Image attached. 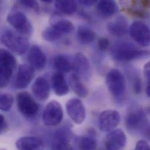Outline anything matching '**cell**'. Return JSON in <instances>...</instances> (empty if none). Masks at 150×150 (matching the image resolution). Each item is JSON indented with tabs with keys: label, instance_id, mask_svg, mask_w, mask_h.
I'll return each mask as SVG.
<instances>
[{
	"label": "cell",
	"instance_id": "obj_1",
	"mask_svg": "<svg viewBox=\"0 0 150 150\" xmlns=\"http://www.w3.org/2000/svg\"><path fill=\"white\" fill-rule=\"evenodd\" d=\"M127 130L133 135L141 136L150 140V123L142 109L129 112L125 118Z\"/></svg>",
	"mask_w": 150,
	"mask_h": 150
},
{
	"label": "cell",
	"instance_id": "obj_2",
	"mask_svg": "<svg viewBox=\"0 0 150 150\" xmlns=\"http://www.w3.org/2000/svg\"><path fill=\"white\" fill-rule=\"evenodd\" d=\"M110 53L113 58L119 62H130L149 55L147 52L139 49L132 42L126 40L115 43Z\"/></svg>",
	"mask_w": 150,
	"mask_h": 150
},
{
	"label": "cell",
	"instance_id": "obj_3",
	"mask_svg": "<svg viewBox=\"0 0 150 150\" xmlns=\"http://www.w3.org/2000/svg\"><path fill=\"white\" fill-rule=\"evenodd\" d=\"M1 41L10 51L17 55L25 54L29 47V42L26 36L11 29H6L2 32Z\"/></svg>",
	"mask_w": 150,
	"mask_h": 150
},
{
	"label": "cell",
	"instance_id": "obj_4",
	"mask_svg": "<svg viewBox=\"0 0 150 150\" xmlns=\"http://www.w3.org/2000/svg\"><path fill=\"white\" fill-rule=\"evenodd\" d=\"M16 68V60L13 54L7 50H0V87H6Z\"/></svg>",
	"mask_w": 150,
	"mask_h": 150
},
{
	"label": "cell",
	"instance_id": "obj_5",
	"mask_svg": "<svg viewBox=\"0 0 150 150\" xmlns=\"http://www.w3.org/2000/svg\"><path fill=\"white\" fill-rule=\"evenodd\" d=\"M106 83L108 89L117 100L123 98L126 89V79L122 72L117 69L111 70L106 75Z\"/></svg>",
	"mask_w": 150,
	"mask_h": 150
},
{
	"label": "cell",
	"instance_id": "obj_6",
	"mask_svg": "<svg viewBox=\"0 0 150 150\" xmlns=\"http://www.w3.org/2000/svg\"><path fill=\"white\" fill-rule=\"evenodd\" d=\"M16 104L18 110L24 116L35 117L39 110V106L28 92H21L16 95Z\"/></svg>",
	"mask_w": 150,
	"mask_h": 150
},
{
	"label": "cell",
	"instance_id": "obj_7",
	"mask_svg": "<svg viewBox=\"0 0 150 150\" xmlns=\"http://www.w3.org/2000/svg\"><path fill=\"white\" fill-rule=\"evenodd\" d=\"M6 21L20 34L26 36L33 32V27L26 15L22 12L13 10L8 14Z\"/></svg>",
	"mask_w": 150,
	"mask_h": 150
},
{
	"label": "cell",
	"instance_id": "obj_8",
	"mask_svg": "<svg viewBox=\"0 0 150 150\" xmlns=\"http://www.w3.org/2000/svg\"><path fill=\"white\" fill-rule=\"evenodd\" d=\"M64 117V112L60 103L56 100L49 102L43 113V122L47 126H56L61 123Z\"/></svg>",
	"mask_w": 150,
	"mask_h": 150
},
{
	"label": "cell",
	"instance_id": "obj_9",
	"mask_svg": "<svg viewBox=\"0 0 150 150\" xmlns=\"http://www.w3.org/2000/svg\"><path fill=\"white\" fill-rule=\"evenodd\" d=\"M35 75V69L30 64H20L12 82L13 87L18 89L26 88L33 80Z\"/></svg>",
	"mask_w": 150,
	"mask_h": 150
},
{
	"label": "cell",
	"instance_id": "obj_10",
	"mask_svg": "<svg viewBox=\"0 0 150 150\" xmlns=\"http://www.w3.org/2000/svg\"><path fill=\"white\" fill-rule=\"evenodd\" d=\"M131 37L142 46L150 45V30L148 26L142 21H136L129 28Z\"/></svg>",
	"mask_w": 150,
	"mask_h": 150
},
{
	"label": "cell",
	"instance_id": "obj_11",
	"mask_svg": "<svg viewBox=\"0 0 150 150\" xmlns=\"http://www.w3.org/2000/svg\"><path fill=\"white\" fill-rule=\"evenodd\" d=\"M121 117L116 110L108 109L102 112L99 116V127L103 132H111L119 125Z\"/></svg>",
	"mask_w": 150,
	"mask_h": 150
},
{
	"label": "cell",
	"instance_id": "obj_12",
	"mask_svg": "<svg viewBox=\"0 0 150 150\" xmlns=\"http://www.w3.org/2000/svg\"><path fill=\"white\" fill-rule=\"evenodd\" d=\"M67 115L76 125L82 124L86 117V110L82 100L73 98L69 99L66 105Z\"/></svg>",
	"mask_w": 150,
	"mask_h": 150
},
{
	"label": "cell",
	"instance_id": "obj_13",
	"mask_svg": "<svg viewBox=\"0 0 150 150\" xmlns=\"http://www.w3.org/2000/svg\"><path fill=\"white\" fill-rule=\"evenodd\" d=\"M127 139L124 132L120 129H115L106 136L104 145L106 150H122L126 146Z\"/></svg>",
	"mask_w": 150,
	"mask_h": 150
},
{
	"label": "cell",
	"instance_id": "obj_14",
	"mask_svg": "<svg viewBox=\"0 0 150 150\" xmlns=\"http://www.w3.org/2000/svg\"><path fill=\"white\" fill-rule=\"evenodd\" d=\"M73 70L80 78L88 79L91 75V65L88 58L82 53H77L73 59Z\"/></svg>",
	"mask_w": 150,
	"mask_h": 150
},
{
	"label": "cell",
	"instance_id": "obj_15",
	"mask_svg": "<svg viewBox=\"0 0 150 150\" xmlns=\"http://www.w3.org/2000/svg\"><path fill=\"white\" fill-rule=\"evenodd\" d=\"M28 59L30 65L38 70H43L47 62L45 54L38 45H33L30 49Z\"/></svg>",
	"mask_w": 150,
	"mask_h": 150
},
{
	"label": "cell",
	"instance_id": "obj_16",
	"mask_svg": "<svg viewBox=\"0 0 150 150\" xmlns=\"http://www.w3.org/2000/svg\"><path fill=\"white\" fill-rule=\"evenodd\" d=\"M50 85L47 80L42 76L36 79L32 86L33 95L39 101L46 100L50 95Z\"/></svg>",
	"mask_w": 150,
	"mask_h": 150
},
{
	"label": "cell",
	"instance_id": "obj_17",
	"mask_svg": "<svg viewBox=\"0 0 150 150\" xmlns=\"http://www.w3.org/2000/svg\"><path fill=\"white\" fill-rule=\"evenodd\" d=\"M18 150H44L45 144L39 138L34 136H24L16 142Z\"/></svg>",
	"mask_w": 150,
	"mask_h": 150
},
{
	"label": "cell",
	"instance_id": "obj_18",
	"mask_svg": "<svg viewBox=\"0 0 150 150\" xmlns=\"http://www.w3.org/2000/svg\"><path fill=\"white\" fill-rule=\"evenodd\" d=\"M127 27L128 22L126 18L123 15H120L108 23L107 30L112 36L122 37L127 33Z\"/></svg>",
	"mask_w": 150,
	"mask_h": 150
},
{
	"label": "cell",
	"instance_id": "obj_19",
	"mask_svg": "<svg viewBox=\"0 0 150 150\" xmlns=\"http://www.w3.org/2000/svg\"><path fill=\"white\" fill-rule=\"evenodd\" d=\"M52 83L53 91L56 95L63 96L69 93V86L62 73L58 72L54 74L52 76Z\"/></svg>",
	"mask_w": 150,
	"mask_h": 150
},
{
	"label": "cell",
	"instance_id": "obj_20",
	"mask_svg": "<svg viewBox=\"0 0 150 150\" xmlns=\"http://www.w3.org/2000/svg\"><path fill=\"white\" fill-rule=\"evenodd\" d=\"M96 9L103 17L109 18L116 13L117 6L116 2L111 0H104L98 2Z\"/></svg>",
	"mask_w": 150,
	"mask_h": 150
},
{
	"label": "cell",
	"instance_id": "obj_21",
	"mask_svg": "<svg viewBox=\"0 0 150 150\" xmlns=\"http://www.w3.org/2000/svg\"><path fill=\"white\" fill-rule=\"evenodd\" d=\"M69 83L77 96L80 98H85L88 95V88L82 82L81 78L75 73H73L70 76Z\"/></svg>",
	"mask_w": 150,
	"mask_h": 150
},
{
	"label": "cell",
	"instance_id": "obj_22",
	"mask_svg": "<svg viewBox=\"0 0 150 150\" xmlns=\"http://www.w3.org/2000/svg\"><path fill=\"white\" fill-rule=\"evenodd\" d=\"M76 34L79 42L84 45L92 43L96 38L95 32L91 28L85 26H79L76 31Z\"/></svg>",
	"mask_w": 150,
	"mask_h": 150
},
{
	"label": "cell",
	"instance_id": "obj_23",
	"mask_svg": "<svg viewBox=\"0 0 150 150\" xmlns=\"http://www.w3.org/2000/svg\"><path fill=\"white\" fill-rule=\"evenodd\" d=\"M55 69L61 73H67L73 70V63L64 55H57L54 59Z\"/></svg>",
	"mask_w": 150,
	"mask_h": 150
},
{
	"label": "cell",
	"instance_id": "obj_24",
	"mask_svg": "<svg viewBox=\"0 0 150 150\" xmlns=\"http://www.w3.org/2000/svg\"><path fill=\"white\" fill-rule=\"evenodd\" d=\"M54 6L61 12L66 15L73 14L77 8L76 2L70 0H59L54 2Z\"/></svg>",
	"mask_w": 150,
	"mask_h": 150
},
{
	"label": "cell",
	"instance_id": "obj_25",
	"mask_svg": "<svg viewBox=\"0 0 150 150\" xmlns=\"http://www.w3.org/2000/svg\"><path fill=\"white\" fill-rule=\"evenodd\" d=\"M52 25L54 26L63 35L71 33L75 29L74 24L71 21L65 19H59L56 21Z\"/></svg>",
	"mask_w": 150,
	"mask_h": 150
},
{
	"label": "cell",
	"instance_id": "obj_26",
	"mask_svg": "<svg viewBox=\"0 0 150 150\" xmlns=\"http://www.w3.org/2000/svg\"><path fill=\"white\" fill-rule=\"evenodd\" d=\"M78 146L79 150H96L97 144L93 137L83 136L78 139Z\"/></svg>",
	"mask_w": 150,
	"mask_h": 150
},
{
	"label": "cell",
	"instance_id": "obj_27",
	"mask_svg": "<svg viewBox=\"0 0 150 150\" xmlns=\"http://www.w3.org/2000/svg\"><path fill=\"white\" fill-rule=\"evenodd\" d=\"M62 36L63 35L53 25L45 29L42 34V38L47 42H54Z\"/></svg>",
	"mask_w": 150,
	"mask_h": 150
},
{
	"label": "cell",
	"instance_id": "obj_28",
	"mask_svg": "<svg viewBox=\"0 0 150 150\" xmlns=\"http://www.w3.org/2000/svg\"><path fill=\"white\" fill-rule=\"evenodd\" d=\"M13 103V98L11 93H2L0 96V109L2 112H8Z\"/></svg>",
	"mask_w": 150,
	"mask_h": 150
},
{
	"label": "cell",
	"instance_id": "obj_29",
	"mask_svg": "<svg viewBox=\"0 0 150 150\" xmlns=\"http://www.w3.org/2000/svg\"><path fill=\"white\" fill-rule=\"evenodd\" d=\"M52 150H74V149L67 140L57 139L53 144Z\"/></svg>",
	"mask_w": 150,
	"mask_h": 150
},
{
	"label": "cell",
	"instance_id": "obj_30",
	"mask_svg": "<svg viewBox=\"0 0 150 150\" xmlns=\"http://www.w3.org/2000/svg\"><path fill=\"white\" fill-rule=\"evenodd\" d=\"M19 3L23 6L30 8L36 12L39 11V5L36 1H20Z\"/></svg>",
	"mask_w": 150,
	"mask_h": 150
},
{
	"label": "cell",
	"instance_id": "obj_31",
	"mask_svg": "<svg viewBox=\"0 0 150 150\" xmlns=\"http://www.w3.org/2000/svg\"><path fill=\"white\" fill-rule=\"evenodd\" d=\"M110 42L106 38H101L98 42V47L102 52L106 51L110 47Z\"/></svg>",
	"mask_w": 150,
	"mask_h": 150
},
{
	"label": "cell",
	"instance_id": "obj_32",
	"mask_svg": "<svg viewBox=\"0 0 150 150\" xmlns=\"http://www.w3.org/2000/svg\"><path fill=\"white\" fill-rule=\"evenodd\" d=\"M134 150H150V145L145 140H140L136 143Z\"/></svg>",
	"mask_w": 150,
	"mask_h": 150
},
{
	"label": "cell",
	"instance_id": "obj_33",
	"mask_svg": "<svg viewBox=\"0 0 150 150\" xmlns=\"http://www.w3.org/2000/svg\"><path fill=\"white\" fill-rule=\"evenodd\" d=\"M8 128V125L4 116L2 115L0 116V132L1 134L5 133Z\"/></svg>",
	"mask_w": 150,
	"mask_h": 150
},
{
	"label": "cell",
	"instance_id": "obj_34",
	"mask_svg": "<svg viewBox=\"0 0 150 150\" xmlns=\"http://www.w3.org/2000/svg\"><path fill=\"white\" fill-rule=\"evenodd\" d=\"M144 74L146 78L149 80V82L150 81V61L147 62L144 66L143 68Z\"/></svg>",
	"mask_w": 150,
	"mask_h": 150
},
{
	"label": "cell",
	"instance_id": "obj_35",
	"mask_svg": "<svg viewBox=\"0 0 150 150\" xmlns=\"http://www.w3.org/2000/svg\"><path fill=\"white\" fill-rule=\"evenodd\" d=\"M78 2L83 5V6H91L93 5H95L96 3H98V1H93V0H91V1H89V0H82V1H79Z\"/></svg>",
	"mask_w": 150,
	"mask_h": 150
},
{
	"label": "cell",
	"instance_id": "obj_36",
	"mask_svg": "<svg viewBox=\"0 0 150 150\" xmlns=\"http://www.w3.org/2000/svg\"><path fill=\"white\" fill-rule=\"evenodd\" d=\"M146 93L147 95V96L150 98V81L149 82V83H148V85L147 86V88H146Z\"/></svg>",
	"mask_w": 150,
	"mask_h": 150
},
{
	"label": "cell",
	"instance_id": "obj_37",
	"mask_svg": "<svg viewBox=\"0 0 150 150\" xmlns=\"http://www.w3.org/2000/svg\"><path fill=\"white\" fill-rule=\"evenodd\" d=\"M43 2H46V3H51V2H52V1H50V0H43Z\"/></svg>",
	"mask_w": 150,
	"mask_h": 150
},
{
	"label": "cell",
	"instance_id": "obj_38",
	"mask_svg": "<svg viewBox=\"0 0 150 150\" xmlns=\"http://www.w3.org/2000/svg\"><path fill=\"white\" fill-rule=\"evenodd\" d=\"M148 112H149V113L150 114V108H149V109H148Z\"/></svg>",
	"mask_w": 150,
	"mask_h": 150
},
{
	"label": "cell",
	"instance_id": "obj_39",
	"mask_svg": "<svg viewBox=\"0 0 150 150\" xmlns=\"http://www.w3.org/2000/svg\"><path fill=\"white\" fill-rule=\"evenodd\" d=\"M1 150H6V149H1Z\"/></svg>",
	"mask_w": 150,
	"mask_h": 150
}]
</instances>
